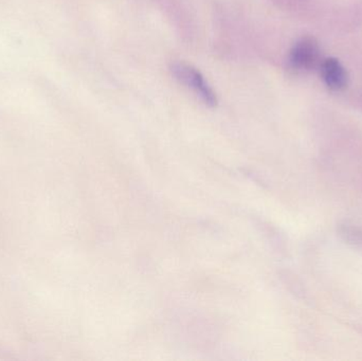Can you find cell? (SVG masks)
I'll list each match as a JSON object with an SVG mask.
<instances>
[{
  "label": "cell",
  "instance_id": "2",
  "mask_svg": "<svg viewBox=\"0 0 362 361\" xmlns=\"http://www.w3.org/2000/svg\"><path fill=\"white\" fill-rule=\"evenodd\" d=\"M320 57V46L318 40L313 36L300 38L289 52V64L296 70L313 69L316 67Z\"/></svg>",
  "mask_w": 362,
  "mask_h": 361
},
{
  "label": "cell",
  "instance_id": "1",
  "mask_svg": "<svg viewBox=\"0 0 362 361\" xmlns=\"http://www.w3.org/2000/svg\"><path fill=\"white\" fill-rule=\"evenodd\" d=\"M171 69L176 78L189 87L206 105L211 107L216 105V95L208 82L204 80V76L196 68L181 61V63H174Z\"/></svg>",
  "mask_w": 362,
  "mask_h": 361
},
{
  "label": "cell",
  "instance_id": "4",
  "mask_svg": "<svg viewBox=\"0 0 362 361\" xmlns=\"http://www.w3.org/2000/svg\"><path fill=\"white\" fill-rule=\"evenodd\" d=\"M340 237L354 246H362V229L353 225H341L339 227Z\"/></svg>",
  "mask_w": 362,
  "mask_h": 361
},
{
  "label": "cell",
  "instance_id": "3",
  "mask_svg": "<svg viewBox=\"0 0 362 361\" xmlns=\"http://www.w3.org/2000/svg\"><path fill=\"white\" fill-rule=\"evenodd\" d=\"M320 73L323 83L329 90L338 93L348 86V72L339 59L335 57H327L321 61Z\"/></svg>",
  "mask_w": 362,
  "mask_h": 361
}]
</instances>
